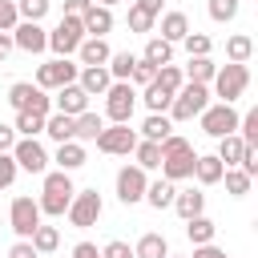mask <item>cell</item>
Segmentation results:
<instances>
[{
	"instance_id": "obj_47",
	"label": "cell",
	"mask_w": 258,
	"mask_h": 258,
	"mask_svg": "<svg viewBox=\"0 0 258 258\" xmlns=\"http://www.w3.org/2000/svg\"><path fill=\"white\" fill-rule=\"evenodd\" d=\"M153 73H157V69H153L145 56H137V64H133V73H129V85H149Z\"/></svg>"
},
{
	"instance_id": "obj_55",
	"label": "cell",
	"mask_w": 258,
	"mask_h": 258,
	"mask_svg": "<svg viewBox=\"0 0 258 258\" xmlns=\"http://www.w3.org/2000/svg\"><path fill=\"white\" fill-rule=\"evenodd\" d=\"M141 12H149V16H161V0H133Z\"/></svg>"
},
{
	"instance_id": "obj_20",
	"label": "cell",
	"mask_w": 258,
	"mask_h": 258,
	"mask_svg": "<svg viewBox=\"0 0 258 258\" xmlns=\"http://www.w3.org/2000/svg\"><path fill=\"white\" fill-rule=\"evenodd\" d=\"M222 173H226V165L218 161V153H198V161H194V177H198V185H218Z\"/></svg>"
},
{
	"instance_id": "obj_11",
	"label": "cell",
	"mask_w": 258,
	"mask_h": 258,
	"mask_svg": "<svg viewBox=\"0 0 258 258\" xmlns=\"http://www.w3.org/2000/svg\"><path fill=\"white\" fill-rule=\"evenodd\" d=\"M16 169H28V173H44L48 169V149L36 141V137H16V145L8 149Z\"/></svg>"
},
{
	"instance_id": "obj_14",
	"label": "cell",
	"mask_w": 258,
	"mask_h": 258,
	"mask_svg": "<svg viewBox=\"0 0 258 258\" xmlns=\"http://www.w3.org/2000/svg\"><path fill=\"white\" fill-rule=\"evenodd\" d=\"M12 44L20 48V52H44L48 48V32L40 28V20H20L16 28H12Z\"/></svg>"
},
{
	"instance_id": "obj_8",
	"label": "cell",
	"mask_w": 258,
	"mask_h": 258,
	"mask_svg": "<svg viewBox=\"0 0 258 258\" xmlns=\"http://www.w3.org/2000/svg\"><path fill=\"white\" fill-rule=\"evenodd\" d=\"M81 40H85V24H81V16H64V12H60V24L48 32V48H52L56 56H73Z\"/></svg>"
},
{
	"instance_id": "obj_46",
	"label": "cell",
	"mask_w": 258,
	"mask_h": 258,
	"mask_svg": "<svg viewBox=\"0 0 258 258\" xmlns=\"http://www.w3.org/2000/svg\"><path fill=\"white\" fill-rule=\"evenodd\" d=\"M20 24V12H16V0H0V32H12Z\"/></svg>"
},
{
	"instance_id": "obj_26",
	"label": "cell",
	"mask_w": 258,
	"mask_h": 258,
	"mask_svg": "<svg viewBox=\"0 0 258 258\" xmlns=\"http://www.w3.org/2000/svg\"><path fill=\"white\" fill-rule=\"evenodd\" d=\"M133 165H141V169H161V141H145V137H137V145H133Z\"/></svg>"
},
{
	"instance_id": "obj_10",
	"label": "cell",
	"mask_w": 258,
	"mask_h": 258,
	"mask_svg": "<svg viewBox=\"0 0 258 258\" xmlns=\"http://www.w3.org/2000/svg\"><path fill=\"white\" fill-rule=\"evenodd\" d=\"M40 226V206H36V198H12V206H8V230L16 234V238H32V230Z\"/></svg>"
},
{
	"instance_id": "obj_38",
	"label": "cell",
	"mask_w": 258,
	"mask_h": 258,
	"mask_svg": "<svg viewBox=\"0 0 258 258\" xmlns=\"http://www.w3.org/2000/svg\"><path fill=\"white\" fill-rule=\"evenodd\" d=\"M141 101H145V109H149V113H165V109H169V101H173V93H165L161 85H153V81H149V85H145V93H141Z\"/></svg>"
},
{
	"instance_id": "obj_54",
	"label": "cell",
	"mask_w": 258,
	"mask_h": 258,
	"mask_svg": "<svg viewBox=\"0 0 258 258\" xmlns=\"http://www.w3.org/2000/svg\"><path fill=\"white\" fill-rule=\"evenodd\" d=\"M89 4H93V0H64V16H85Z\"/></svg>"
},
{
	"instance_id": "obj_12",
	"label": "cell",
	"mask_w": 258,
	"mask_h": 258,
	"mask_svg": "<svg viewBox=\"0 0 258 258\" xmlns=\"http://www.w3.org/2000/svg\"><path fill=\"white\" fill-rule=\"evenodd\" d=\"M77 73H81V64H73L69 56H52V60H44L36 69V85L40 89H60V85L77 81Z\"/></svg>"
},
{
	"instance_id": "obj_50",
	"label": "cell",
	"mask_w": 258,
	"mask_h": 258,
	"mask_svg": "<svg viewBox=\"0 0 258 258\" xmlns=\"http://www.w3.org/2000/svg\"><path fill=\"white\" fill-rule=\"evenodd\" d=\"M8 258H40V254H36V246H32L28 238H16V242L8 246Z\"/></svg>"
},
{
	"instance_id": "obj_28",
	"label": "cell",
	"mask_w": 258,
	"mask_h": 258,
	"mask_svg": "<svg viewBox=\"0 0 258 258\" xmlns=\"http://www.w3.org/2000/svg\"><path fill=\"white\" fill-rule=\"evenodd\" d=\"M141 56H145L153 69H161V64H173V44H169V40H161V36H149Z\"/></svg>"
},
{
	"instance_id": "obj_1",
	"label": "cell",
	"mask_w": 258,
	"mask_h": 258,
	"mask_svg": "<svg viewBox=\"0 0 258 258\" xmlns=\"http://www.w3.org/2000/svg\"><path fill=\"white\" fill-rule=\"evenodd\" d=\"M40 177H44L40 198H36L40 214H48V218H64V210H69V202H73V194H77L73 177H69L64 169H44Z\"/></svg>"
},
{
	"instance_id": "obj_49",
	"label": "cell",
	"mask_w": 258,
	"mask_h": 258,
	"mask_svg": "<svg viewBox=\"0 0 258 258\" xmlns=\"http://www.w3.org/2000/svg\"><path fill=\"white\" fill-rule=\"evenodd\" d=\"M16 161H12V153H0V189H8L12 181H16Z\"/></svg>"
},
{
	"instance_id": "obj_53",
	"label": "cell",
	"mask_w": 258,
	"mask_h": 258,
	"mask_svg": "<svg viewBox=\"0 0 258 258\" xmlns=\"http://www.w3.org/2000/svg\"><path fill=\"white\" fill-rule=\"evenodd\" d=\"M73 258H101V250H97L93 242H77V246H73Z\"/></svg>"
},
{
	"instance_id": "obj_13",
	"label": "cell",
	"mask_w": 258,
	"mask_h": 258,
	"mask_svg": "<svg viewBox=\"0 0 258 258\" xmlns=\"http://www.w3.org/2000/svg\"><path fill=\"white\" fill-rule=\"evenodd\" d=\"M145 185H149V177H145L141 165H121V169H117V202H121V206L141 202V198H145Z\"/></svg>"
},
{
	"instance_id": "obj_52",
	"label": "cell",
	"mask_w": 258,
	"mask_h": 258,
	"mask_svg": "<svg viewBox=\"0 0 258 258\" xmlns=\"http://www.w3.org/2000/svg\"><path fill=\"white\" fill-rule=\"evenodd\" d=\"M12 145H16V129H12V125H4V121H0V153H8V149H12Z\"/></svg>"
},
{
	"instance_id": "obj_24",
	"label": "cell",
	"mask_w": 258,
	"mask_h": 258,
	"mask_svg": "<svg viewBox=\"0 0 258 258\" xmlns=\"http://www.w3.org/2000/svg\"><path fill=\"white\" fill-rule=\"evenodd\" d=\"M185 32H189V16H185V12H165V16H161V40L181 44Z\"/></svg>"
},
{
	"instance_id": "obj_16",
	"label": "cell",
	"mask_w": 258,
	"mask_h": 258,
	"mask_svg": "<svg viewBox=\"0 0 258 258\" xmlns=\"http://www.w3.org/2000/svg\"><path fill=\"white\" fill-rule=\"evenodd\" d=\"M77 85H81L89 97H105V89L113 85V77H109V69H105V64H81Z\"/></svg>"
},
{
	"instance_id": "obj_37",
	"label": "cell",
	"mask_w": 258,
	"mask_h": 258,
	"mask_svg": "<svg viewBox=\"0 0 258 258\" xmlns=\"http://www.w3.org/2000/svg\"><path fill=\"white\" fill-rule=\"evenodd\" d=\"M222 181H226V194H230V198H246V194H250V181H254V177H250V173H242L238 165H230V169L222 173Z\"/></svg>"
},
{
	"instance_id": "obj_57",
	"label": "cell",
	"mask_w": 258,
	"mask_h": 258,
	"mask_svg": "<svg viewBox=\"0 0 258 258\" xmlns=\"http://www.w3.org/2000/svg\"><path fill=\"white\" fill-rule=\"evenodd\" d=\"M93 4H105V8H113V4H117V0H93Z\"/></svg>"
},
{
	"instance_id": "obj_35",
	"label": "cell",
	"mask_w": 258,
	"mask_h": 258,
	"mask_svg": "<svg viewBox=\"0 0 258 258\" xmlns=\"http://www.w3.org/2000/svg\"><path fill=\"white\" fill-rule=\"evenodd\" d=\"M28 242L36 246V254H52V250L60 246V230H56V226H44V222H40V226L32 230V238H28Z\"/></svg>"
},
{
	"instance_id": "obj_22",
	"label": "cell",
	"mask_w": 258,
	"mask_h": 258,
	"mask_svg": "<svg viewBox=\"0 0 258 258\" xmlns=\"http://www.w3.org/2000/svg\"><path fill=\"white\" fill-rule=\"evenodd\" d=\"M109 40L105 36H85L81 44H77V56H81V64H105L109 60Z\"/></svg>"
},
{
	"instance_id": "obj_23",
	"label": "cell",
	"mask_w": 258,
	"mask_h": 258,
	"mask_svg": "<svg viewBox=\"0 0 258 258\" xmlns=\"http://www.w3.org/2000/svg\"><path fill=\"white\" fill-rule=\"evenodd\" d=\"M101 129H105V117L93 113V109H85V113L73 117V141H93Z\"/></svg>"
},
{
	"instance_id": "obj_18",
	"label": "cell",
	"mask_w": 258,
	"mask_h": 258,
	"mask_svg": "<svg viewBox=\"0 0 258 258\" xmlns=\"http://www.w3.org/2000/svg\"><path fill=\"white\" fill-rule=\"evenodd\" d=\"M81 24H85V36H105V32L113 28V8H105V4H89L85 16H81Z\"/></svg>"
},
{
	"instance_id": "obj_51",
	"label": "cell",
	"mask_w": 258,
	"mask_h": 258,
	"mask_svg": "<svg viewBox=\"0 0 258 258\" xmlns=\"http://www.w3.org/2000/svg\"><path fill=\"white\" fill-rule=\"evenodd\" d=\"M189 258H230L222 246H214V242H202V246H194V254Z\"/></svg>"
},
{
	"instance_id": "obj_33",
	"label": "cell",
	"mask_w": 258,
	"mask_h": 258,
	"mask_svg": "<svg viewBox=\"0 0 258 258\" xmlns=\"http://www.w3.org/2000/svg\"><path fill=\"white\" fill-rule=\"evenodd\" d=\"M214 73H218V64L210 56H189V64H185V81H198V85H210Z\"/></svg>"
},
{
	"instance_id": "obj_21",
	"label": "cell",
	"mask_w": 258,
	"mask_h": 258,
	"mask_svg": "<svg viewBox=\"0 0 258 258\" xmlns=\"http://www.w3.org/2000/svg\"><path fill=\"white\" fill-rule=\"evenodd\" d=\"M173 194H177V181L157 177V181H149V185H145V198H141V202H149L153 210H169V206H173Z\"/></svg>"
},
{
	"instance_id": "obj_4",
	"label": "cell",
	"mask_w": 258,
	"mask_h": 258,
	"mask_svg": "<svg viewBox=\"0 0 258 258\" xmlns=\"http://www.w3.org/2000/svg\"><path fill=\"white\" fill-rule=\"evenodd\" d=\"M214 93H218V101H226V105H234L242 93H246V85H250V69L246 64H234V60H226V64H218V73H214Z\"/></svg>"
},
{
	"instance_id": "obj_27",
	"label": "cell",
	"mask_w": 258,
	"mask_h": 258,
	"mask_svg": "<svg viewBox=\"0 0 258 258\" xmlns=\"http://www.w3.org/2000/svg\"><path fill=\"white\" fill-rule=\"evenodd\" d=\"M165 254H169V242H165L161 234H153V230L141 234L137 246H133V258H165Z\"/></svg>"
},
{
	"instance_id": "obj_2",
	"label": "cell",
	"mask_w": 258,
	"mask_h": 258,
	"mask_svg": "<svg viewBox=\"0 0 258 258\" xmlns=\"http://www.w3.org/2000/svg\"><path fill=\"white\" fill-rule=\"evenodd\" d=\"M194 161H198V153H194V145L181 133H169L161 141V177L185 181V177H194Z\"/></svg>"
},
{
	"instance_id": "obj_41",
	"label": "cell",
	"mask_w": 258,
	"mask_h": 258,
	"mask_svg": "<svg viewBox=\"0 0 258 258\" xmlns=\"http://www.w3.org/2000/svg\"><path fill=\"white\" fill-rule=\"evenodd\" d=\"M238 8H242V0H210V20L230 24V20L238 16Z\"/></svg>"
},
{
	"instance_id": "obj_6",
	"label": "cell",
	"mask_w": 258,
	"mask_h": 258,
	"mask_svg": "<svg viewBox=\"0 0 258 258\" xmlns=\"http://www.w3.org/2000/svg\"><path fill=\"white\" fill-rule=\"evenodd\" d=\"M64 214H69V222H73L77 230H89V226H97V222H101L105 202H101V194H97V189H77Z\"/></svg>"
},
{
	"instance_id": "obj_32",
	"label": "cell",
	"mask_w": 258,
	"mask_h": 258,
	"mask_svg": "<svg viewBox=\"0 0 258 258\" xmlns=\"http://www.w3.org/2000/svg\"><path fill=\"white\" fill-rule=\"evenodd\" d=\"M254 56V40L246 36V32H238V36H230L226 40V60H234V64H246Z\"/></svg>"
},
{
	"instance_id": "obj_31",
	"label": "cell",
	"mask_w": 258,
	"mask_h": 258,
	"mask_svg": "<svg viewBox=\"0 0 258 258\" xmlns=\"http://www.w3.org/2000/svg\"><path fill=\"white\" fill-rule=\"evenodd\" d=\"M44 133L60 145V141H73V117L69 113H48L44 117Z\"/></svg>"
},
{
	"instance_id": "obj_48",
	"label": "cell",
	"mask_w": 258,
	"mask_h": 258,
	"mask_svg": "<svg viewBox=\"0 0 258 258\" xmlns=\"http://www.w3.org/2000/svg\"><path fill=\"white\" fill-rule=\"evenodd\" d=\"M101 258H133V246H129V242H121V238H113V242H105V246H101Z\"/></svg>"
},
{
	"instance_id": "obj_5",
	"label": "cell",
	"mask_w": 258,
	"mask_h": 258,
	"mask_svg": "<svg viewBox=\"0 0 258 258\" xmlns=\"http://www.w3.org/2000/svg\"><path fill=\"white\" fill-rule=\"evenodd\" d=\"M133 109H137V89L129 81H113L105 89V117L125 125V121H133Z\"/></svg>"
},
{
	"instance_id": "obj_19",
	"label": "cell",
	"mask_w": 258,
	"mask_h": 258,
	"mask_svg": "<svg viewBox=\"0 0 258 258\" xmlns=\"http://www.w3.org/2000/svg\"><path fill=\"white\" fill-rule=\"evenodd\" d=\"M173 210H177L181 222H189V218L206 214V194H202V189H177V194H173Z\"/></svg>"
},
{
	"instance_id": "obj_44",
	"label": "cell",
	"mask_w": 258,
	"mask_h": 258,
	"mask_svg": "<svg viewBox=\"0 0 258 258\" xmlns=\"http://www.w3.org/2000/svg\"><path fill=\"white\" fill-rule=\"evenodd\" d=\"M48 4L52 0H16V12H20V20H44Z\"/></svg>"
},
{
	"instance_id": "obj_45",
	"label": "cell",
	"mask_w": 258,
	"mask_h": 258,
	"mask_svg": "<svg viewBox=\"0 0 258 258\" xmlns=\"http://www.w3.org/2000/svg\"><path fill=\"white\" fill-rule=\"evenodd\" d=\"M153 20H157V16L141 12L137 4H129V32H149V28H153Z\"/></svg>"
},
{
	"instance_id": "obj_42",
	"label": "cell",
	"mask_w": 258,
	"mask_h": 258,
	"mask_svg": "<svg viewBox=\"0 0 258 258\" xmlns=\"http://www.w3.org/2000/svg\"><path fill=\"white\" fill-rule=\"evenodd\" d=\"M181 44H185V52H189V56H210V48H214V40H210L206 32H185V36H181Z\"/></svg>"
},
{
	"instance_id": "obj_17",
	"label": "cell",
	"mask_w": 258,
	"mask_h": 258,
	"mask_svg": "<svg viewBox=\"0 0 258 258\" xmlns=\"http://www.w3.org/2000/svg\"><path fill=\"white\" fill-rule=\"evenodd\" d=\"M48 161H56V169H64V173L81 169V165L89 161V157H85V141H60V145H56V153H52Z\"/></svg>"
},
{
	"instance_id": "obj_59",
	"label": "cell",
	"mask_w": 258,
	"mask_h": 258,
	"mask_svg": "<svg viewBox=\"0 0 258 258\" xmlns=\"http://www.w3.org/2000/svg\"><path fill=\"white\" fill-rule=\"evenodd\" d=\"M165 258H173V254H165Z\"/></svg>"
},
{
	"instance_id": "obj_25",
	"label": "cell",
	"mask_w": 258,
	"mask_h": 258,
	"mask_svg": "<svg viewBox=\"0 0 258 258\" xmlns=\"http://www.w3.org/2000/svg\"><path fill=\"white\" fill-rule=\"evenodd\" d=\"M242 153H246V141L238 137V133H226V137H218V161L230 169V165H238L242 161Z\"/></svg>"
},
{
	"instance_id": "obj_3",
	"label": "cell",
	"mask_w": 258,
	"mask_h": 258,
	"mask_svg": "<svg viewBox=\"0 0 258 258\" xmlns=\"http://www.w3.org/2000/svg\"><path fill=\"white\" fill-rule=\"evenodd\" d=\"M206 105H210V85L181 81V89H177L173 101H169V121H194Z\"/></svg>"
},
{
	"instance_id": "obj_30",
	"label": "cell",
	"mask_w": 258,
	"mask_h": 258,
	"mask_svg": "<svg viewBox=\"0 0 258 258\" xmlns=\"http://www.w3.org/2000/svg\"><path fill=\"white\" fill-rule=\"evenodd\" d=\"M214 234H218V226H214V218H206V214H198V218H189V222H185V238H189L194 246L214 242Z\"/></svg>"
},
{
	"instance_id": "obj_34",
	"label": "cell",
	"mask_w": 258,
	"mask_h": 258,
	"mask_svg": "<svg viewBox=\"0 0 258 258\" xmlns=\"http://www.w3.org/2000/svg\"><path fill=\"white\" fill-rule=\"evenodd\" d=\"M12 129H16V137H36V133H44V117L40 113H28V109H16Z\"/></svg>"
},
{
	"instance_id": "obj_15",
	"label": "cell",
	"mask_w": 258,
	"mask_h": 258,
	"mask_svg": "<svg viewBox=\"0 0 258 258\" xmlns=\"http://www.w3.org/2000/svg\"><path fill=\"white\" fill-rule=\"evenodd\" d=\"M52 105H56V113H69V117H77V113H85V109H89V93H85L77 81H69V85H60V89H56Z\"/></svg>"
},
{
	"instance_id": "obj_39",
	"label": "cell",
	"mask_w": 258,
	"mask_h": 258,
	"mask_svg": "<svg viewBox=\"0 0 258 258\" xmlns=\"http://www.w3.org/2000/svg\"><path fill=\"white\" fill-rule=\"evenodd\" d=\"M181 81H185V73H181L177 64H161V69L153 73V85H161L165 93H177V89H181Z\"/></svg>"
},
{
	"instance_id": "obj_56",
	"label": "cell",
	"mask_w": 258,
	"mask_h": 258,
	"mask_svg": "<svg viewBox=\"0 0 258 258\" xmlns=\"http://www.w3.org/2000/svg\"><path fill=\"white\" fill-rule=\"evenodd\" d=\"M12 48H16V44H12V32H0V60H8Z\"/></svg>"
},
{
	"instance_id": "obj_40",
	"label": "cell",
	"mask_w": 258,
	"mask_h": 258,
	"mask_svg": "<svg viewBox=\"0 0 258 258\" xmlns=\"http://www.w3.org/2000/svg\"><path fill=\"white\" fill-rule=\"evenodd\" d=\"M36 89H40L36 81H16V85L8 89V105H12V109H28V101L36 97Z\"/></svg>"
},
{
	"instance_id": "obj_43",
	"label": "cell",
	"mask_w": 258,
	"mask_h": 258,
	"mask_svg": "<svg viewBox=\"0 0 258 258\" xmlns=\"http://www.w3.org/2000/svg\"><path fill=\"white\" fill-rule=\"evenodd\" d=\"M246 145H258V109H250L246 117H238V129H234Z\"/></svg>"
},
{
	"instance_id": "obj_36",
	"label": "cell",
	"mask_w": 258,
	"mask_h": 258,
	"mask_svg": "<svg viewBox=\"0 0 258 258\" xmlns=\"http://www.w3.org/2000/svg\"><path fill=\"white\" fill-rule=\"evenodd\" d=\"M133 64H137V56H133V52H109V60H105V69H109V77H113V81H129Z\"/></svg>"
},
{
	"instance_id": "obj_29",
	"label": "cell",
	"mask_w": 258,
	"mask_h": 258,
	"mask_svg": "<svg viewBox=\"0 0 258 258\" xmlns=\"http://www.w3.org/2000/svg\"><path fill=\"white\" fill-rule=\"evenodd\" d=\"M169 133H173V121H169L165 113H149V117L141 121V137H145V141H165Z\"/></svg>"
},
{
	"instance_id": "obj_9",
	"label": "cell",
	"mask_w": 258,
	"mask_h": 258,
	"mask_svg": "<svg viewBox=\"0 0 258 258\" xmlns=\"http://www.w3.org/2000/svg\"><path fill=\"white\" fill-rule=\"evenodd\" d=\"M198 121H202V133H206V137H214V141L238 129V113H234V105H226V101L206 105V109L198 113Z\"/></svg>"
},
{
	"instance_id": "obj_58",
	"label": "cell",
	"mask_w": 258,
	"mask_h": 258,
	"mask_svg": "<svg viewBox=\"0 0 258 258\" xmlns=\"http://www.w3.org/2000/svg\"><path fill=\"white\" fill-rule=\"evenodd\" d=\"M0 230H4V218H0Z\"/></svg>"
},
{
	"instance_id": "obj_7",
	"label": "cell",
	"mask_w": 258,
	"mask_h": 258,
	"mask_svg": "<svg viewBox=\"0 0 258 258\" xmlns=\"http://www.w3.org/2000/svg\"><path fill=\"white\" fill-rule=\"evenodd\" d=\"M93 141H97V149H101V153H109V157H129V153H133V145H137V129H129V121H125V125H117V121H113V125H105Z\"/></svg>"
}]
</instances>
